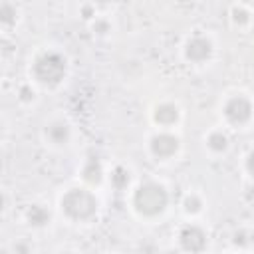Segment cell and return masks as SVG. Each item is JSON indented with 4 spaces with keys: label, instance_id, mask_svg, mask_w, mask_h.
Returning a JSON list of instances; mask_svg holds the SVG:
<instances>
[{
    "label": "cell",
    "instance_id": "cell-1",
    "mask_svg": "<svg viewBox=\"0 0 254 254\" xmlns=\"http://www.w3.org/2000/svg\"><path fill=\"white\" fill-rule=\"evenodd\" d=\"M167 190L163 185L159 183H143L135 194H133V206L137 208V212L145 214V216H155L159 212H163V208L167 206Z\"/></svg>",
    "mask_w": 254,
    "mask_h": 254
},
{
    "label": "cell",
    "instance_id": "cell-2",
    "mask_svg": "<svg viewBox=\"0 0 254 254\" xmlns=\"http://www.w3.org/2000/svg\"><path fill=\"white\" fill-rule=\"evenodd\" d=\"M62 210L73 220H87L95 214L97 200L85 189H69L62 196Z\"/></svg>",
    "mask_w": 254,
    "mask_h": 254
},
{
    "label": "cell",
    "instance_id": "cell-3",
    "mask_svg": "<svg viewBox=\"0 0 254 254\" xmlns=\"http://www.w3.org/2000/svg\"><path fill=\"white\" fill-rule=\"evenodd\" d=\"M34 75L42 83L56 85L65 75V60L56 52H46L34 62Z\"/></svg>",
    "mask_w": 254,
    "mask_h": 254
},
{
    "label": "cell",
    "instance_id": "cell-4",
    "mask_svg": "<svg viewBox=\"0 0 254 254\" xmlns=\"http://www.w3.org/2000/svg\"><path fill=\"white\" fill-rule=\"evenodd\" d=\"M224 115H226V119H228L230 123L242 125V123H246V121L250 119V115H252V105H250V101H248L246 97L236 95V97L228 99V103L224 105Z\"/></svg>",
    "mask_w": 254,
    "mask_h": 254
},
{
    "label": "cell",
    "instance_id": "cell-5",
    "mask_svg": "<svg viewBox=\"0 0 254 254\" xmlns=\"http://www.w3.org/2000/svg\"><path fill=\"white\" fill-rule=\"evenodd\" d=\"M179 240H181V246L187 250V252H202L204 246H206V234L202 228L194 226V224H187L183 226L181 234H179Z\"/></svg>",
    "mask_w": 254,
    "mask_h": 254
},
{
    "label": "cell",
    "instance_id": "cell-6",
    "mask_svg": "<svg viewBox=\"0 0 254 254\" xmlns=\"http://www.w3.org/2000/svg\"><path fill=\"white\" fill-rule=\"evenodd\" d=\"M179 149V139L171 133H159L151 139V151L159 159H169L177 153Z\"/></svg>",
    "mask_w": 254,
    "mask_h": 254
},
{
    "label": "cell",
    "instance_id": "cell-7",
    "mask_svg": "<svg viewBox=\"0 0 254 254\" xmlns=\"http://www.w3.org/2000/svg\"><path fill=\"white\" fill-rule=\"evenodd\" d=\"M210 52H212V44L204 36H194L185 46V56L190 62H204L210 56Z\"/></svg>",
    "mask_w": 254,
    "mask_h": 254
},
{
    "label": "cell",
    "instance_id": "cell-8",
    "mask_svg": "<svg viewBox=\"0 0 254 254\" xmlns=\"http://www.w3.org/2000/svg\"><path fill=\"white\" fill-rule=\"evenodd\" d=\"M46 137L54 143V145H64L69 139V127L64 121H54L46 127Z\"/></svg>",
    "mask_w": 254,
    "mask_h": 254
},
{
    "label": "cell",
    "instance_id": "cell-9",
    "mask_svg": "<svg viewBox=\"0 0 254 254\" xmlns=\"http://www.w3.org/2000/svg\"><path fill=\"white\" fill-rule=\"evenodd\" d=\"M179 119V109L173 103H161L155 109V121L161 125H173Z\"/></svg>",
    "mask_w": 254,
    "mask_h": 254
},
{
    "label": "cell",
    "instance_id": "cell-10",
    "mask_svg": "<svg viewBox=\"0 0 254 254\" xmlns=\"http://www.w3.org/2000/svg\"><path fill=\"white\" fill-rule=\"evenodd\" d=\"M81 175H83V181H85V183H89V185H97V183L101 181V175H103V171H101V163H99L97 159H89V161L83 165Z\"/></svg>",
    "mask_w": 254,
    "mask_h": 254
},
{
    "label": "cell",
    "instance_id": "cell-11",
    "mask_svg": "<svg viewBox=\"0 0 254 254\" xmlns=\"http://www.w3.org/2000/svg\"><path fill=\"white\" fill-rule=\"evenodd\" d=\"M26 216H28L30 224H34V226H44L46 222H50V210L44 208L42 204H34V206H30L28 212H26Z\"/></svg>",
    "mask_w": 254,
    "mask_h": 254
},
{
    "label": "cell",
    "instance_id": "cell-12",
    "mask_svg": "<svg viewBox=\"0 0 254 254\" xmlns=\"http://www.w3.org/2000/svg\"><path fill=\"white\" fill-rule=\"evenodd\" d=\"M129 179H131L129 177V171L123 169V167H115L113 173H111V185L115 189H125L129 185Z\"/></svg>",
    "mask_w": 254,
    "mask_h": 254
},
{
    "label": "cell",
    "instance_id": "cell-13",
    "mask_svg": "<svg viewBox=\"0 0 254 254\" xmlns=\"http://www.w3.org/2000/svg\"><path fill=\"white\" fill-rule=\"evenodd\" d=\"M206 143H208V147H210L212 151H224V149L228 147V139H226V135L220 133V131L210 133L208 139H206Z\"/></svg>",
    "mask_w": 254,
    "mask_h": 254
},
{
    "label": "cell",
    "instance_id": "cell-14",
    "mask_svg": "<svg viewBox=\"0 0 254 254\" xmlns=\"http://www.w3.org/2000/svg\"><path fill=\"white\" fill-rule=\"evenodd\" d=\"M200 206H202V202H200V198H198V196L189 194V196L185 198V210H187V212H198V210H200Z\"/></svg>",
    "mask_w": 254,
    "mask_h": 254
},
{
    "label": "cell",
    "instance_id": "cell-15",
    "mask_svg": "<svg viewBox=\"0 0 254 254\" xmlns=\"http://www.w3.org/2000/svg\"><path fill=\"white\" fill-rule=\"evenodd\" d=\"M232 20L238 22V24H244V22H248V12H246L244 8L234 6V8H232Z\"/></svg>",
    "mask_w": 254,
    "mask_h": 254
},
{
    "label": "cell",
    "instance_id": "cell-16",
    "mask_svg": "<svg viewBox=\"0 0 254 254\" xmlns=\"http://www.w3.org/2000/svg\"><path fill=\"white\" fill-rule=\"evenodd\" d=\"M14 252H16V254H30V252H32V246H30L28 242L20 240V242L14 244Z\"/></svg>",
    "mask_w": 254,
    "mask_h": 254
},
{
    "label": "cell",
    "instance_id": "cell-17",
    "mask_svg": "<svg viewBox=\"0 0 254 254\" xmlns=\"http://www.w3.org/2000/svg\"><path fill=\"white\" fill-rule=\"evenodd\" d=\"M20 99H24V101H32L34 99V91L30 89V87H20Z\"/></svg>",
    "mask_w": 254,
    "mask_h": 254
},
{
    "label": "cell",
    "instance_id": "cell-18",
    "mask_svg": "<svg viewBox=\"0 0 254 254\" xmlns=\"http://www.w3.org/2000/svg\"><path fill=\"white\" fill-rule=\"evenodd\" d=\"M246 167H248L250 175L254 177V151H250V155H248V159H246Z\"/></svg>",
    "mask_w": 254,
    "mask_h": 254
},
{
    "label": "cell",
    "instance_id": "cell-19",
    "mask_svg": "<svg viewBox=\"0 0 254 254\" xmlns=\"http://www.w3.org/2000/svg\"><path fill=\"white\" fill-rule=\"evenodd\" d=\"M246 242H248V238H244V232L234 234V244H246Z\"/></svg>",
    "mask_w": 254,
    "mask_h": 254
},
{
    "label": "cell",
    "instance_id": "cell-20",
    "mask_svg": "<svg viewBox=\"0 0 254 254\" xmlns=\"http://www.w3.org/2000/svg\"><path fill=\"white\" fill-rule=\"evenodd\" d=\"M93 30H97V34H103V32L107 30V24H105V22H99L97 26H93Z\"/></svg>",
    "mask_w": 254,
    "mask_h": 254
},
{
    "label": "cell",
    "instance_id": "cell-21",
    "mask_svg": "<svg viewBox=\"0 0 254 254\" xmlns=\"http://www.w3.org/2000/svg\"><path fill=\"white\" fill-rule=\"evenodd\" d=\"M62 254H71V252H62Z\"/></svg>",
    "mask_w": 254,
    "mask_h": 254
}]
</instances>
